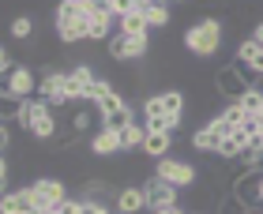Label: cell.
Segmentation results:
<instances>
[{
    "instance_id": "6da1fadb",
    "label": "cell",
    "mask_w": 263,
    "mask_h": 214,
    "mask_svg": "<svg viewBox=\"0 0 263 214\" xmlns=\"http://www.w3.org/2000/svg\"><path fill=\"white\" fill-rule=\"evenodd\" d=\"M64 203H68L64 181H57V177H42V181L30 184V214H49V210H61Z\"/></svg>"
},
{
    "instance_id": "7a4b0ae2",
    "label": "cell",
    "mask_w": 263,
    "mask_h": 214,
    "mask_svg": "<svg viewBox=\"0 0 263 214\" xmlns=\"http://www.w3.org/2000/svg\"><path fill=\"white\" fill-rule=\"evenodd\" d=\"M184 45H188L196 56H214V53H218V45H222V27H218V19H199L196 27H188Z\"/></svg>"
},
{
    "instance_id": "3957f363",
    "label": "cell",
    "mask_w": 263,
    "mask_h": 214,
    "mask_svg": "<svg viewBox=\"0 0 263 214\" xmlns=\"http://www.w3.org/2000/svg\"><path fill=\"white\" fill-rule=\"evenodd\" d=\"M230 196H237L245 207H259L263 203V173L259 169H241L230 177Z\"/></svg>"
},
{
    "instance_id": "277c9868",
    "label": "cell",
    "mask_w": 263,
    "mask_h": 214,
    "mask_svg": "<svg viewBox=\"0 0 263 214\" xmlns=\"http://www.w3.org/2000/svg\"><path fill=\"white\" fill-rule=\"evenodd\" d=\"M214 87H218V94L226 102H241L245 94H252V87H248V79L241 75V68L237 64H226V68H218V75H214Z\"/></svg>"
},
{
    "instance_id": "5b68a950",
    "label": "cell",
    "mask_w": 263,
    "mask_h": 214,
    "mask_svg": "<svg viewBox=\"0 0 263 214\" xmlns=\"http://www.w3.org/2000/svg\"><path fill=\"white\" fill-rule=\"evenodd\" d=\"M154 177L165 181V184H173V188L196 184V169H192V162H184V158H162L158 169H154Z\"/></svg>"
},
{
    "instance_id": "8992f818",
    "label": "cell",
    "mask_w": 263,
    "mask_h": 214,
    "mask_svg": "<svg viewBox=\"0 0 263 214\" xmlns=\"http://www.w3.org/2000/svg\"><path fill=\"white\" fill-rule=\"evenodd\" d=\"M233 132H237V128H230L222 116H214V121H207V124H203L199 132L192 135V147H196V150H218Z\"/></svg>"
},
{
    "instance_id": "52a82bcc",
    "label": "cell",
    "mask_w": 263,
    "mask_h": 214,
    "mask_svg": "<svg viewBox=\"0 0 263 214\" xmlns=\"http://www.w3.org/2000/svg\"><path fill=\"white\" fill-rule=\"evenodd\" d=\"M113 15H117V4H94L90 23H87V42H109L113 38Z\"/></svg>"
},
{
    "instance_id": "ba28073f",
    "label": "cell",
    "mask_w": 263,
    "mask_h": 214,
    "mask_svg": "<svg viewBox=\"0 0 263 214\" xmlns=\"http://www.w3.org/2000/svg\"><path fill=\"white\" fill-rule=\"evenodd\" d=\"M139 113H143V128H147V132H170V135H173L177 121H170V116H165V109H162V98H158V94L143 102V105H139Z\"/></svg>"
},
{
    "instance_id": "9c48e42d",
    "label": "cell",
    "mask_w": 263,
    "mask_h": 214,
    "mask_svg": "<svg viewBox=\"0 0 263 214\" xmlns=\"http://www.w3.org/2000/svg\"><path fill=\"white\" fill-rule=\"evenodd\" d=\"M34 87H42V83L34 79V71H30L27 64H19V68H15V71H11V75L4 79V90H8V94H15L19 102H30Z\"/></svg>"
},
{
    "instance_id": "30bf717a",
    "label": "cell",
    "mask_w": 263,
    "mask_h": 214,
    "mask_svg": "<svg viewBox=\"0 0 263 214\" xmlns=\"http://www.w3.org/2000/svg\"><path fill=\"white\" fill-rule=\"evenodd\" d=\"M105 49H109L113 61H139V56H147V38L136 42V38H124V34H113Z\"/></svg>"
},
{
    "instance_id": "8fae6325",
    "label": "cell",
    "mask_w": 263,
    "mask_h": 214,
    "mask_svg": "<svg viewBox=\"0 0 263 214\" xmlns=\"http://www.w3.org/2000/svg\"><path fill=\"white\" fill-rule=\"evenodd\" d=\"M143 188H147V207H151V210L177 207V188H173V184H165V181H158V177H151Z\"/></svg>"
},
{
    "instance_id": "7c38bea8",
    "label": "cell",
    "mask_w": 263,
    "mask_h": 214,
    "mask_svg": "<svg viewBox=\"0 0 263 214\" xmlns=\"http://www.w3.org/2000/svg\"><path fill=\"white\" fill-rule=\"evenodd\" d=\"M143 207H147V188L143 184L117 188V214H139Z\"/></svg>"
},
{
    "instance_id": "4fadbf2b",
    "label": "cell",
    "mask_w": 263,
    "mask_h": 214,
    "mask_svg": "<svg viewBox=\"0 0 263 214\" xmlns=\"http://www.w3.org/2000/svg\"><path fill=\"white\" fill-rule=\"evenodd\" d=\"M147 30H151L147 15L139 11V4H132V11H128V15H121V34H124V38H136V42H143V38H147Z\"/></svg>"
},
{
    "instance_id": "5bb4252c",
    "label": "cell",
    "mask_w": 263,
    "mask_h": 214,
    "mask_svg": "<svg viewBox=\"0 0 263 214\" xmlns=\"http://www.w3.org/2000/svg\"><path fill=\"white\" fill-rule=\"evenodd\" d=\"M237 61H241L245 68H252L256 75H263V45L252 42V38L241 42V45H237Z\"/></svg>"
},
{
    "instance_id": "9a60e30c",
    "label": "cell",
    "mask_w": 263,
    "mask_h": 214,
    "mask_svg": "<svg viewBox=\"0 0 263 214\" xmlns=\"http://www.w3.org/2000/svg\"><path fill=\"white\" fill-rule=\"evenodd\" d=\"M170 143H173L170 132H147V139H143V154L162 162V158H170Z\"/></svg>"
},
{
    "instance_id": "2e32d148",
    "label": "cell",
    "mask_w": 263,
    "mask_h": 214,
    "mask_svg": "<svg viewBox=\"0 0 263 214\" xmlns=\"http://www.w3.org/2000/svg\"><path fill=\"white\" fill-rule=\"evenodd\" d=\"M0 214H30V188L4 192V199H0Z\"/></svg>"
},
{
    "instance_id": "e0dca14e",
    "label": "cell",
    "mask_w": 263,
    "mask_h": 214,
    "mask_svg": "<svg viewBox=\"0 0 263 214\" xmlns=\"http://www.w3.org/2000/svg\"><path fill=\"white\" fill-rule=\"evenodd\" d=\"M90 150L98 154V158H109V154H117V150H121V135H117V132H105V128H102V132H94V139H90Z\"/></svg>"
},
{
    "instance_id": "ac0fdd59",
    "label": "cell",
    "mask_w": 263,
    "mask_h": 214,
    "mask_svg": "<svg viewBox=\"0 0 263 214\" xmlns=\"http://www.w3.org/2000/svg\"><path fill=\"white\" fill-rule=\"evenodd\" d=\"M132 124H136V116H132V105H121L117 113L102 116V128H105V132H117V135H121L124 128H132Z\"/></svg>"
},
{
    "instance_id": "d6986e66",
    "label": "cell",
    "mask_w": 263,
    "mask_h": 214,
    "mask_svg": "<svg viewBox=\"0 0 263 214\" xmlns=\"http://www.w3.org/2000/svg\"><path fill=\"white\" fill-rule=\"evenodd\" d=\"M158 98H162V109H165V116L181 124V116H184V94H181V90H162Z\"/></svg>"
},
{
    "instance_id": "ffe728a7",
    "label": "cell",
    "mask_w": 263,
    "mask_h": 214,
    "mask_svg": "<svg viewBox=\"0 0 263 214\" xmlns=\"http://www.w3.org/2000/svg\"><path fill=\"white\" fill-rule=\"evenodd\" d=\"M143 139H147V128L136 121L132 128H124V132H121V150H143Z\"/></svg>"
},
{
    "instance_id": "44dd1931",
    "label": "cell",
    "mask_w": 263,
    "mask_h": 214,
    "mask_svg": "<svg viewBox=\"0 0 263 214\" xmlns=\"http://www.w3.org/2000/svg\"><path fill=\"white\" fill-rule=\"evenodd\" d=\"M139 11L147 15L151 27H165V23H170V8L165 4H139Z\"/></svg>"
},
{
    "instance_id": "7402d4cb",
    "label": "cell",
    "mask_w": 263,
    "mask_h": 214,
    "mask_svg": "<svg viewBox=\"0 0 263 214\" xmlns=\"http://www.w3.org/2000/svg\"><path fill=\"white\" fill-rule=\"evenodd\" d=\"M237 105H241V109H245L248 116H259V113H263V90H252V94H245V98L237 102Z\"/></svg>"
},
{
    "instance_id": "603a6c76",
    "label": "cell",
    "mask_w": 263,
    "mask_h": 214,
    "mask_svg": "<svg viewBox=\"0 0 263 214\" xmlns=\"http://www.w3.org/2000/svg\"><path fill=\"white\" fill-rule=\"evenodd\" d=\"M222 121H226V124H230V128H245L248 121H252V116H248V113L241 109V105H230V109H226V113H222Z\"/></svg>"
},
{
    "instance_id": "cb8c5ba5",
    "label": "cell",
    "mask_w": 263,
    "mask_h": 214,
    "mask_svg": "<svg viewBox=\"0 0 263 214\" xmlns=\"http://www.w3.org/2000/svg\"><path fill=\"white\" fill-rule=\"evenodd\" d=\"M248 210H252V207H245L237 196H230V192L222 196V214H248Z\"/></svg>"
},
{
    "instance_id": "d4e9b609",
    "label": "cell",
    "mask_w": 263,
    "mask_h": 214,
    "mask_svg": "<svg viewBox=\"0 0 263 214\" xmlns=\"http://www.w3.org/2000/svg\"><path fill=\"white\" fill-rule=\"evenodd\" d=\"M30 34H34V23H30L27 15H19L15 23H11V38H19V42H23V38H30Z\"/></svg>"
},
{
    "instance_id": "484cf974",
    "label": "cell",
    "mask_w": 263,
    "mask_h": 214,
    "mask_svg": "<svg viewBox=\"0 0 263 214\" xmlns=\"http://www.w3.org/2000/svg\"><path fill=\"white\" fill-rule=\"evenodd\" d=\"M83 214H113L102 199H83Z\"/></svg>"
},
{
    "instance_id": "4316f807",
    "label": "cell",
    "mask_w": 263,
    "mask_h": 214,
    "mask_svg": "<svg viewBox=\"0 0 263 214\" xmlns=\"http://www.w3.org/2000/svg\"><path fill=\"white\" fill-rule=\"evenodd\" d=\"M61 214H83V199H68L61 207Z\"/></svg>"
},
{
    "instance_id": "83f0119b",
    "label": "cell",
    "mask_w": 263,
    "mask_h": 214,
    "mask_svg": "<svg viewBox=\"0 0 263 214\" xmlns=\"http://www.w3.org/2000/svg\"><path fill=\"white\" fill-rule=\"evenodd\" d=\"M252 169H259V173H263V150L256 154V162H252Z\"/></svg>"
},
{
    "instance_id": "f1b7e54d",
    "label": "cell",
    "mask_w": 263,
    "mask_h": 214,
    "mask_svg": "<svg viewBox=\"0 0 263 214\" xmlns=\"http://www.w3.org/2000/svg\"><path fill=\"white\" fill-rule=\"evenodd\" d=\"M154 214H184L181 207H165V210H154Z\"/></svg>"
},
{
    "instance_id": "f546056e",
    "label": "cell",
    "mask_w": 263,
    "mask_h": 214,
    "mask_svg": "<svg viewBox=\"0 0 263 214\" xmlns=\"http://www.w3.org/2000/svg\"><path fill=\"white\" fill-rule=\"evenodd\" d=\"M252 42H259V45H263V23L256 27V34H252Z\"/></svg>"
},
{
    "instance_id": "4dcf8cb0",
    "label": "cell",
    "mask_w": 263,
    "mask_h": 214,
    "mask_svg": "<svg viewBox=\"0 0 263 214\" xmlns=\"http://www.w3.org/2000/svg\"><path fill=\"white\" fill-rule=\"evenodd\" d=\"M192 214H207V210H192Z\"/></svg>"
},
{
    "instance_id": "1f68e13d",
    "label": "cell",
    "mask_w": 263,
    "mask_h": 214,
    "mask_svg": "<svg viewBox=\"0 0 263 214\" xmlns=\"http://www.w3.org/2000/svg\"><path fill=\"white\" fill-rule=\"evenodd\" d=\"M49 214H61V210H49Z\"/></svg>"
},
{
    "instance_id": "d6a6232c",
    "label": "cell",
    "mask_w": 263,
    "mask_h": 214,
    "mask_svg": "<svg viewBox=\"0 0 263 214\" xmlns=\"http://www.w3.org/2000/svg\"><path fill=\"white\" fill-rule=\"evenodd\" d=\"M248 214H256V210H248Z\"/></svg>"
}]
</instances>
